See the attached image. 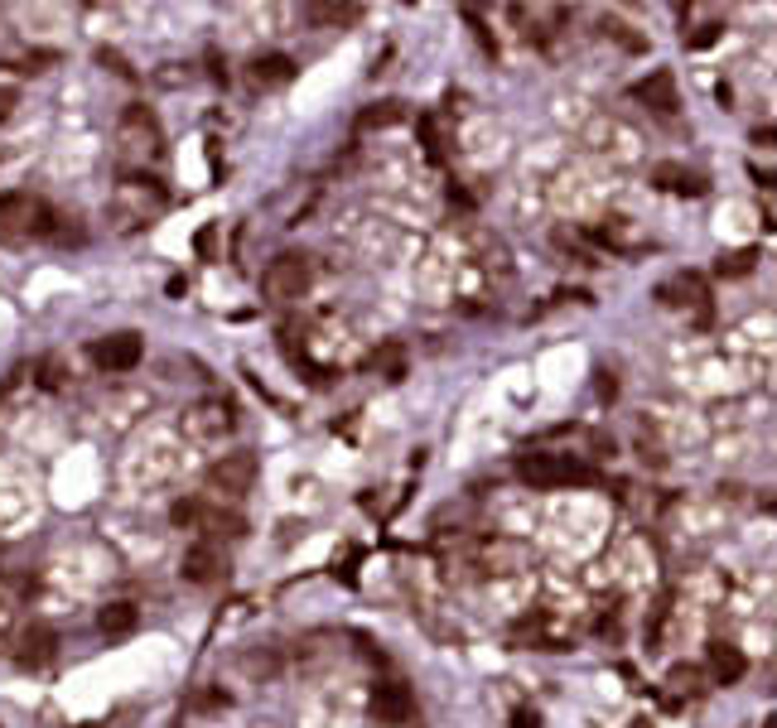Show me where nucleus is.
I'll return each mask as SVG.
<instances>
[{
    "instance_id": "nucleus-28",
    "label": "nucleus",
    "mask_w": 777,
    "mask_h": 728,
    "mask_svg": "<svg viewBox=\"0 0 777 728\" xmlns=\"http://www.w3.org/2000/svg\"><path fill=\"white\" fill-rule=\"evenodd\" d=\"M749 266H753V251H739V256H729V261H720V275H744Z\"/></svg>"
},
{
    "instance_id": "nucleus-16",
    "label": "nucleus",
    "mask_w": 777,
    "mask_h": 728,
    "mask_svg": "<svg viewBox=\"0 0 777 728\" xmlns=\"http://www.w3.org/2000/svg\"><path fill=\"white\" fill-rule=\"evenodd\" d=\"M657 184L671 193H681V198H700V193H705V179L691 174V169H681V164H657Z\"/></svg>"
},
{
    "instance_id": "nucleus-13",
    "label": "nucleus",
    "mask_w": 777,
    "mask_h": 728,
    "mask_svg": "<svg viewBox=\"0 0 777 728\" xmlns=\"http://www.w3.org/2000/svg\"><path fill=\"white\" fill-rule=\"evenodd\" d=\"M662 299H671V304H691L695 314H700V324H710V290H705L700 275H676L671 285H662Z\"/></svg>"
},
{
    "instance_id": "nucleus-14",
    "label": "nucleus",
    "mask_w": 777,
    "mask_h": 728,
    "mask_svg": "<svg viewBox=\"0 0 777 728\" xmlns=\"http://www.w3.org/2000/svg\"><path fill=\"white\" fill-rule=\"evenodd\" d=\"M54 647H58L54 627L34 622V627H25V632H20V651H15V661H20V666H44V661L54 656Z\"/></svg>"
},
{
    "instance_id": "nucleus-17",
    "label": "nucleus",
    "mask_w": 777,
    "mask_h": 728,
    "mask_svg": "<svg viewBox=\"0 0 777 728\" xmlns=\"http://www.w3.org/2000/svg\"><path fill=\"white\" fill-rule=\"evenodd\" d=\"M140 613L131 603H107L102 613H97V627H102V637H126V632H136Z\"/></svg>"
},
{
    "instance_id": "nucleus-31",
    "label": "nucleus",
    "mask_w": 777,
    "mask_h": 728,
    "mask_svg": "<svg viewBox=\"0 0 777 728\" xmlns=\"http://www.w3.org/2000/svg\"><path fill=\"white\" fill-rule=\"evenodd\" d=\"M512 724H517V728H536V714H527V709H517V714H512Z\"/></svg>"
},
{
    "instance_id": "nucleus-10",
    "label": "nucleus",
    "mask_w": 777,
    "mask_h": 728,
    "mask_svg": "<svg viewBox=\"0 0 777 728\" xmlns=\"http://www.w3.org/2000/svg\"><path fill=\"white\" fill-rule=\"evenodd\" d=\"M247 82L256 92H276V87H290L295 82V58L285 54H261L247 63Z\"/></svg>"
},
{
    "instance_id": "nucleus-21",
    "label": "nucleus",
    "mask_w": 777,
    "mask_h": 728,
    "mask_svg": "<svg viewBox=\"0 0 777 728\" xmlns=\"http://www.w3.org/2000/svg\"><path fill=\"white\" fill-rule=\"evenodd\" d=\"M242 671L256 675V680H271V675L280 671V656L276 651H247V656H242Z\"/></svg>"
},
{
    "instance_id": "nucleus-18",
    "label": "nucleus",
    "mask_w": 777,
    "mask_h": 728,
    "mask_svg": "<svg viewBox=\"0 0 777 728\" xmlns=\"http://www.w3.org/2000/svg\"><path fill=\"white\" fill-rule=\"evenodd\" d=\"M362 15V5H305V20L309 25H353Z\"/></svg>"
},
{
    "instance_id": "nucleus-4",
    "label": "nucleus",
    "mask_w": 777,
    "mask_h": 728,
    "mask_svg": "<svg viewBox=\"0 0 777 728\" xmlns=\"http://www.w3.org/2000/svg\"><path fill=\"white\" fill-rule=\"evenodd\" d=\"M522 483L531 487H565V483H594V473L575 459H560V454H527L517 463Z\"/></svg>"
},
{
    "instance_id": "nucleus-22",
    "label": "nucleus",
    "mask_w": 777,
    "mask_h": 728,
    "mask_svg": "<svg viewBox=\"0 0 777 728\" xmlns=\"http://www.w3.org/2000/svg\"><path fill=\"white\" fill-rule=\"evenodd\" d=\"M54 63H58V54H54V49H34V54L10 58L5 68H15V73H44V68H54Z\"/></svg>"
},
{
    "instance_id": "nucleus-32",
    "label": "nucleus",
    "mask_w": 777,
    "mask_h": 728,
    "mask_svg": "<svg viewBox=\"0 0 777 728\" xmlns=\"http://www.w3.org/2000/svg\"><path fill=\"white\" fill-rule=\"evenodd\" d=\"M773 724H777V719H768V724H763V728H773Z\"/></svg>"
},
{
    "instance_id": "nucleus-2",
    "label": "nucleus",
    "mask_w": 777,
    "mask_h": 728,
    "mask_svg": "<svg viewBox=\"0 0 777 728\" xmlns=\"http://www.w3.org/2000/svg\"><path fill=\"white\" fill-rule=\"evenodd\" d=\"M54 232V208L34 193H0V237L25 242V237H49Z\"/></svg>"
},
{
    "instance_id": "nucleus-27",
    "label": "nucleus",
    "mask_w": 777,
    "mask_h": 728,
    "mask_svg": "<svg viewBox=\"0 0 777 728\" xmlns=\"http://www.w3.org/2000/svg\"><path fill=\"white\" fill-rule=\"evenodd\" d=\"M97 63H107L111 73H121V78H136V68H131L126 58L116 54V49H102V54H97Z\"/></svg>"
},
{
    "instance_id": "nucleus-8",
    "label": "nucleus",
    "mask_w": 777,
    "mask_h": 728,
    "mask_svg": "<svg viewBox=\"0 0 777 728\" xmlns=\"http://www.w3.org/2000/svg\"><path fill=\"white\" fill-rule=\"evenodd\" d=\"M140 338L136 333H111V338H102V343H92V362L102 367V372H131L140 362Z\"/></svg>"
},
{
    "instance_id": "nucleus-26",
    "label": "nucleus",
    "mask_w": 777,
    "mask_h": 728,
    "mask_svg": "<svg viewBox=\"0 0 777 728\" xmlns=\"http://www.w3.org/2000/svg\"><path fill=\"white\" fill-rule=\"evenodd\" d=\"M604 34H613V39H618L623 49L642 54V39H638V34H628V25H623V20H604Z\"/></svg>"
},
{
    "instance_id": "nucleus-3",
    "label": "nucleus",
    "mask_w": 777,
    "mask_h": 728,
    "mask_svg": "<svg viewBox=\"0 0 777 728\" xmlns=\"http://www.w3.org/2000/svg\"><path fill=\"white\" fill-rule=\"evenodd\" d=\"M309 280H314V270H309L305 256H276L266 275H261V295L271 299V304H295V299H305Z\"/></svg>"
},
{
    "instance_id": "nucleus-6",
    "label": "nucleus",
    "mask_w": 777,
    "mask_h": 728,
    "mask_svg": "<svg viewBox=\"0 0 777 728\" xmlns=\"http://www.w3.org/2000/svg\"><path fill=\"white\" fill-rule=\"evenodd\" d=\"M160 208H165V189H160L155 179H145V174H126V179H121V189H116V213L126 217V222H150Z\"/></svg>"
},
{
    "instance_id": "nucleus-24",
    "label": "nucleus",
    "mask_w": 777,
    "mask_h": 728,
    "mask_svg": "<svg viewBox=\"0 0 777 728\" xmlns=\"http://www.w3.org/2000/svg\"><path fill=\"white\" fill-rule=\"evenodd\" d=\"M63 377H68L63 357H44V362H39V386H44V391H58V386H63Z\"/></svg>"
},
{
    "instance_id": "nucleus-15",
    "label": "nucleus",
    "mask_w": 777,
    "mask_h": 728,
    "mask_svg": "<svg viewBox=\"0 0 777 728\" xmlns=\"http://www.w3.org/2000/svg\"><path fill=\"white\" fill-rule=\"evenodd\" d=\"M710 671H715L720 685H734V680H744L749 661H744V651L734 647V642H710Z\"/></svg>"
},
{
    "instance_id": "nucleus-23",
    "label": "nucleus",
    "mask_w": 777,
    "mask_h": 728,
    "mask_svg": "<svg viewBox=\"0 0 777 728\" xmlns=\"http://www.w3.org/2000/svg\"><path fill=\"white\" fill-rule=\"evenodd\" d=\"M666 685H671L676 695H700V666H671Z\"/></svg>"
},
{
    "instance_id": "nucleus-25",
    "label": "nucleus",
    "mask_w": 777,
    "mask_h": 728,
    "mask_svg": "<svg viewBox=\"0 0 777 728\" xmlns=\"http://www.w3.org/2000/svg\"><path fill=\"white\" fill-rule=\"evenodd\" d=\"M169 521H174V526H198V521H203V507H198L194 497H184V502L169 507Z\"/></svg>"
},
{
    "instance_id": "nucleus-29",
    "label": "nucleus",
    "mask_w": 777,
    "mask_h": 728,
    "mask_svg": "<svg viewBox=\"0 0 777 728\" xmlns=\"http://www.w3.org/2000/svg\"><path fill=\"white\" fill-rule=\"evenodd\" d=\"M222 704H227V695H213V690L194 695V709H222Z\"/></svg>"
},
{
    "instance_id": "nucleus-19",
    "label": "nucleus",
    "mask_w": 777,
    "mask_h": 728,
    "mask_svg": "<svg viewBox=\"0 0 777 728\" xmlns=\"http://www.w3.org/2000/svg\"><path fill=\"white\" fill-rule=\"evenodd\" d=\"M396 121H406V107L401 102H377V107H367L358 116V131H387Z\"/></svg>"
},
{
    "instance_id": "nucleus-1",
    "label": "nucleus",
    "mask_w": 777,
    "mask_h": 728,
    "mask_svg": "<svg viewBox=\"0 0 777 728\" xmlns=\"http://www.w3.org/2000/svg\"><path fill=\"white\" fill-rule=\"evenodd\" d=\"M116 150L126 164H155L165 155V135H160V121L150 107H126L121 121H116Z\"/></svg>"
},
{
    "instance_id": "nucleus-20",
    "label": "nucleus",
    "mask_w": 777,
    "mask_h": 728,
    "mask_svg": "<svg viewBox=\"0 0 777 728\" xmlns=\"http://www.w3.org/2000/svg\"><path fill=\"white\" fill-rule=\"evenodd\" d=\"M198 526H208L213 536H227V540H242L247 536V521L242 516H218V512H203V521Z\"/></svg>"
},
{
    "instance_id": "nucleus-30",
    "label": "nucleus",
    "mask_w": 777,
    "mask_h": 728,
    "mask_svg": "<svg viewBox=\"0 0 777 728\" xmlns=\"http://www.w3.org/2000/svg\"><path fill=\"white\" fill-rule=\"evenodd\" d=\"M15 102H20V97H15V92H10V87H0V121H5V116H10V111H15Z\"/></svg>"
},
{
    "instance_id": "nucleus-11",
    "label": "nucleus",
    "mask_w": 777,
    "mask_h": 728,
    "mask_svg": "<svg viewBox=\"0 0 777 728\" xmlns=\"http://www.w3.org/2000/svg\"><path fill=\"white\" fill-rule=\"evenodd\" d=\"M184 430L194 434V439H218V434L232 430V405H222V401L194 405V410L184 415Z\"/></svg>"
},
{
    "instance_id": "nucleus-5",
    "label": "nucleus",
    "mask_w": 777,
    "mask_h": 728,
    "mask_svg": "<svg viewBox=\"0 0 777 728\" xmlns=\"http://www.w3.org/2000/svg\"><path fill=\"white\" fill-rule=\"evenodd\" d=\"M203 483H208V492H218V497H242V492H251V483H256V454H247V449L222 454V459L208 463Z\"/></svg>"
},
{
    "instance_id": "nucleus-9",
    "label": "nucleus",
    "mask_w": 777,
    "mask_h": 728,
    "mask_svg": "<svg viewBox=\"0 0 777 728\" xmlns=\"http://www.w3.org/2000/svg\"><path fill=\"white\" fill-rule=\"evenodd\" d=\"M184 579H189V584H198V589H208V584H222V579H227V555H222L213 540H208V545H194V550L184 555Z\"/></svg>"
},
{
    "instance_id": "nucleus-12",
    "label": "nucleus",
    "mask_w": 777,
    "mask_h": 728,
    "mask_svg": "<svg viewBox=\"0 0 777 728\" xmlns=\"http://www.w3.org/2000/svg\"><path fill=\"white\" fill-rule=\"evenodd\" d=\"M633 97L647 102L657 116H676V107H681V97H676V78H671L666 68H657L652 78H642L638 87H633Z\"/></svg>"
},
{
    "instance_id": "nucleus-7",
    "label": "nucleus",
    "mask_w": 777,
    "mask_h": 728,
    "mask_svg": "<svg viewBox=\"0 0 777 728\" xmlns=\"http://www.w3.org/2000/svg\"><path fill=\"white\" fill-rule=\"evenodd\" d=\"M372 714H377V724H411L416 719V700H411V690L401 680H382L372 690Z\"/></svg>"
}]
</instances>
